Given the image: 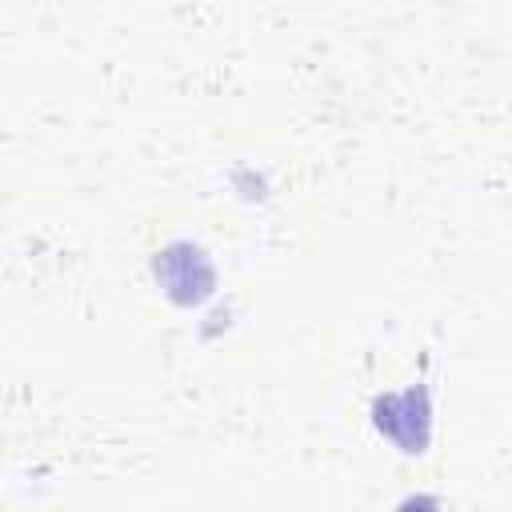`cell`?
Returning <instances> with one entry per match:
<instances>
[{
    "label": "cell",
    "instance_id": "1",
    "mask_svg": "<svg viewBox=\"0 0 512 512\" xmlns=\"http://www.w3.org/2000/svg\"><path fill=\"white\" fill-rule=\"evenodd\" d=\"M372 424L380 436H388L400 452L416 456L428 448V432H432V404H428V388L412 384L404 392H388L376 396L372 404Z\"/></svg>",
    "mask_w": 512,
    "mask_h": 512
},
{
    "label": "cell",
    "instance_id": "2",
    "mask_svg": "<svg viewBox=\"0 0 512 512\" xmlns=\"http://www.w3.org/2000/svg\"><path fill=\"white\" fill-rule=\"evenodd\" d=\"M152 268H156L160 288L176 304H200L216 288V268H212L208 252L196 248V244H188V240H176L164 252H156V264Z\"/></svg>",
    "mask_w": 512,
    "mask_h": 512
},
{
    "label": "cell",
    "instance_id": "3",
    "mask_svg": "<svg viewBox=\"0 0 512 512\" xmlns=\"http://www.w3.org/2000/svg\"><path fill=\"white\" fill-rule=\"evenodd\" d=\"M436 508H440V504H436L432 496H408V500H404L396 512H436Z\"/></svg>",
    "mask_w": 512,
    "mask_h": 512
}]
</instances>
